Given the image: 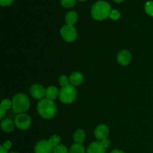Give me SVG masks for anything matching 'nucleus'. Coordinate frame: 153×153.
<instances>
[{
  "instance_id": "obj_1",
  "label": "nucleus",
  "mask_w": 153,
  "mask_h": 153,
  "mask_svg": "<svg viewBox=\"0 0 153 153\" xmlns=\"http://www.w3.org/2000/svg\"><path fill=\"white\" fill-rule=\"evenodd\" d=\"M111 5L107 1L100 0L93 4L91 7V15L97 20H103L110 16Z\"/></svg>"
},
{
  "instance_id": "obj_2",
  "label": "nucleus",
  "mask_w": 153,
  "mask_h": 153,
  "mask_svg": "<svg viewBox=\"0 0 153 153\" xmlns=\"http://www.w3.org/2000/svg\"><path fill=\"white\" fill-rule=\"evenodd\" d=\"M37 111L44 119H52L57 113V108L52 100L43 99L37 104Z\"/></svg>"
},
{
  "instance_id": "obj_3",
  "label": "nucleus",
  "mask_w": 153,
  "mask_h": 153,
  "mask_svg": "<svg viewBox=\"0 0 153 153\" xmlns=\"http://www.w3.org/2000/svg\"><path fill=\"white\" fill-rule=\"evenodd\" d=\"M30 106V101L28 97L24 94H17L12 100V108L16 113H24Z\"/></svg>"
},
{
  "instance_id": "obj_4",
  "label": "nucleus",
  "mask_w": 153,
  "mask_h": 153,
  "mask_svg": "<svg viewBox=\"0 0 153 153\" xmlns=\"http://www.w3.org/2000/svg\"><path fill=\"white\" fill-rule=\"evenodd\" d=\"M77 96L75 87L70 85L66 87H63L59 91V99L64 104H70L76 100Z\"/></svg>"
},
{
  "instance_id": "obj_5",
  "label": "nucleus",
  "mask_w": 153,
  "mask_h": 153,
  "mask_svg": "<svg viewBox=\"0 0 153 153\" xmlns=\"http://www.w3.org/2000/svg\"><path fill=\"white\" fill-rule=\"evenodd\" d=\"M60 33H61V35L63 39L69 43L75 41L78 36L76 28L73 25H70L67 24H66L61 28Z\"/></svg>"
},
{
  "instance_id": "obj_6",
  "label": "nucleus",
  "mask_w": 153,
  "mask_h": 153,
  "mask_svg": "<svg viewBox=\"0 0 153 153\" xmlns=\"http://www.w3.org/2000/svg\"><path fill=\"white\" fill-rule=\"evenodd\" d=\"M14 123L19 129L26 130L31 126V118L28 114L25 113L19 114L15 117Z\"/></svg>"
},
{
  "instance_id": "obj_7",
  "label": "nucleus",
  "mask_w": 153,
  "mask_h": 153,
  "mask_svg": "<svg viewBox=\"0 0 153 153\" xmlns=\"http://www.w3.org/2000/svg\"><path fill=\"white\" fill-rule=\"evenodd\" d=\"M54 147L49 143V140H42L36 144L34 153H53Z\"/></svg>"
},
{
  "instance_id": "obj_8",
  "label": "nucleus",
  "mask_w": 153,
  "mask_h": 153,
  "mask_svg": "<svg viewBox=\"0 0 153 153\" xmlns=\"http://www.w3.org/2000/svg\"><path fill=\"white\" fill-rule=\"evenodd\" d=\"M30 94L33 98L41 100L44 96H46V89L41 85L34 84L30 88Z\"/></svg>"
},
{
  "instance_id": "obj_9",
  "label": "nucleus",
  "mask_w": 153,
  "mask_h": 153,
  "mask_svg": "<svg viewBox=\"0 0 153 153\" xmlns=\"http://www.w3.org/2000/svg\"><path fill=\"white\" fill-rule=\"evenodd\" d=\"M109 134V129L108 128L107 126L104 125V124H101L99 125L96 128L95 131H94V134L95 137L99 140H104V139L108 138V136Z\"/></svg>"
},
{
  "instance_id": "obj_10",
  "label": "nucleus",
  "mask_w": 153,
  "mask_h": 153,
  "mask_svg": "<svg viewBox=\"0 0 153 153\" xmlns=\"http://www.w3.org/2000/svg\"><path fill=\"white\" fill-rule=\"evenodd\" d=\"M131 54L128 50H122L117 55V61L120 65L126 66L131 62Z\"/></svg>"
},
{
  "instance_id": "obj_11",
  "label": "nucleus",
  "mask_w": 153,
  "mask_h": 153,
  "mask_svg": "<svg viewBox=\"0 0 153 153\" xmlns=\"http://www.w3.org/2000/svg\"><path fill=\"white\" fill-rule=\"evenodd\" d=\"M106 148L101 141L93 142L87 149V153H105Z\"/></svg>"
},
{
  "instance_id": "obj_12",
  "label": "nucleus",
  "mask_w": 153,
  "mask_h": 153,
  "mask_svg": "<svg viewBox=\"0 0 153 153\" xmlns=\"http://www.w3.org/2000/svg\"><path fill=\"white\" fill-rule=\"evenodd\" d=\"M69 79H70V85H73V87H76L79 86V85H80L82 83L84 76L82 75V73H81L80 72L76 71L73 72V73H72L70 74Z\"/></svg>"
},
{
  "instance_id": "obj_13",
  "label": "nucleus",
  "mask_w": 153,
  "mask_h": 153,
  "mask_svg": "<svg viewBox=\"0 0 153 153\" xmlns=\"http://www.w3.org/2000/svg\"><path fill=\"white\" fill-rule=\"evenodd\" d=\"M59 97V91L55 86H49L46 89V97L49 100H52Z\"/></svg>"
},
{
  "instance_id": "obj_14",
  "label": "nucleus",
  "mask_w": 153,
  "mask_h": 153,
  "mask_svg": "<svg viewBox=\"0 0 153 153\" xmlns=\"http://www.w3.org/2000/svg\"><path fill=\"white\" fill-rule=\"evenodd\" d=\"M78 20V14L74 10H70L66 13L65 21L67 25H73Z\"/></svg>"
},
{
  "instance_id": "obj_15",
  "label": "nucleus",
  "mask_w": 153,
  "mask_h": 153,
  "mask_svg": "<svg viewBox=\"0 0 153 153\" xmlns=\"http://www.w3.org/2000/svg\"><path fill=\"white\" fill-rule=\"evenodd\" d=\"M1 128L5 132H11L14 129V123L10 119H4L1 123Z\"/></svg>"
},
{
  "instance_id": "obj_16",
  "label": "nucleus",
  "mask_w": 153,
  "mask_h": 153,
  "mask_svg": "<svg viewBox=\"0 0 153 153\" xmlns=\"http://www.w3.org/2000/svg\"><path fill=\"white\" fill-rule=\"evenodd\" d=\"M85 137H86V134L84 130L82 129H77L75 131L74 134H73V140H74L75 143H82L85 141Z\"/></svg>"
},
{
  "instance_id": "obj_17",
  "label": "nucleus",
  "mask_w": 153,
  "mask_h": 153,
  "mask_svg": "<svg viewBox=\"0 0 153 153\" xmlns=\"http://www.w3.org/2000/svg\"><path fill=\"white\" fill-rule=\"evenodd\" d=\"M85 148L82 143H75L72 145L69 150V153H85Z\"/></svg>"
},
{
  "instance_id": "obj_18",
  "label": "nucleus",
  "mask_w": 153,
  "mask_h": 153,
  "mask_svg": "<svg viewBox=\"0 0 153 153\" xmlns=\"http://www.w3.org/2000/svg\"><path fill=\"white\" fill-rule=\"evenodd\" d=\"M61 137H60L59 135H58V134H54V135H52V137L49 139V143H50L53 147L58 146V145L60 144V143H61Z\"/></svg>"
},
{
  "instance_id": "obj_19",
  "label": "nucleus",
  "mask_w": 153,
  "mask_h": 153,
  "mask_svg": "<svg viewBox=\"0 0 153 153\" xmlns=\"http://www.w3.org/2000/svg\"><path fill=\"white\" fill-rule=\"evenodd\" d=\"M11 107L12 102L10 101V100H8V99H4V100H3L2 102H1V105H0V109L6 111L7 110H9Z\"/></svg>"
},
{
  "instance_id": "obj_20",
  "label": "nucleus",
  "mask_w": 153,
  "mask_h": 153,
  "mask_svg": "<svg viewBox=\"0 0 153 153\" xmlns=\"http://www.w3.org/2000/svg\"><path fill=\"white\" fill-rule=\"evenodd\" d=\"M58 82H59L60 85L61 87H66L67 85H70V79L67 77V76H64V75H62L59 77V79H58Z\"/></svg>"
},
{
  "instance_id": "obj_21",
  "label": "nucleus",
  "mask_w": 153,
  "mask_h": 153,
  "mask_svg": "<svg viewBox=\"0 0 153 153\" xmlns=\"http://www.w3.org/2000/svg\"><path fill=\"white\" fill-rule=\"evenodd\" d=\"M145 11L149 16H153V1H148L145 4Z\"/></svg>"
},
{
  "instance_id": "obj_22",
  "label": "nucleus",
  "mask_w": 153,
  "mask_h": 153,
  "mask_svg": "<svg viewBox=\"0 0 153 153\" xmlns=\"http://www.w3.org/2000/svg\"><path fill=\"white\" fill-rule=\"evenodd\" d=\"M53 153H69L67 148L64 145L59 144L53 149Z\"/></svg>"
},
{
  "instance_id": "obj_23",
  "label": "nucleus",
  "mask_w": 153,
  "mask_h": 153,
  "mask_svg": "<svg viewBox=\"0 0 153 153\" xmlns=\"http://www.w3.org/2000/svg\"><path fill=\"white\" fill-rule=\"evenodd\" d=\"M61 5L66 8L73 7L76 4V0H61Z\"/></svg>"
},
{
  "instance_id": "obj_24",
  "label": "nucleus",
  "mask_w": 153,
  "mask_h": 153,
  "mask_svg": "<svg viewBox=\"0 0 153 153\" xmlns=\"http://www.w3.org/2000/svg\"><path fill=\"white\" fill-rule=\"evenodd\" d=\"M109 17L111 19H113V20H117V19L120 17V13L117 10H116V9L111 10Z\"/></svg>"
},
{
  "instance_id": "obj_25",
  "label": "nucleus",
  "mask_w": 153,
  "mask_h": 153,
  "mask_svg": "<svg viewBox=\"0 0 153 153\" xmlns=\"http://www.w3.org/2000/svg\"><path fill=\"white\" fill-rule=\"evenodd\" d=\"M13 0H0V4L1 6H7L11 4Z\"/></svg>"
},
{
  "instance_id": "obj_26",
  "label": "nucleus",
  "mask_w": 153,
  "mask_h": 153,
  "mask_svg": "<svg viewBox=\"0 0 153 153\" xmlns=\"http://www.w3.org/2000/svg\"><path fill=\"white\" fill-rule=\"evenodd\" d=\"M101 142L102 143L103 146H104L105 148H108L111 145V140H109L108 138L104 139V140H101Z\"/></svg>"
},
{
  "instance_id": "obj_27",
  "label": "nucleus",
  "mask_w": 153,
  "mask_h": 153,
  "mask_svg": "<svg viewBox=\"0 0 153 153\" xmlns=\"http://www.w3.org/2000/svg\"><path fill=\"white\" fill-rule=\"evenodd\" d=\"M3 146H4V148H6L7 149H10V147L12 146L11 142H10V140H6V141L3 143Z\"/></svg>"
},
{
  "instance_id": "obj_28",
  "label": "nucleus",
  "mask_w": 153,
  "mask_h": 153,
  "mask_svg": "<svg viewBox=\"0 0 153 153\" xmlns=\"http://www.w3.org/2000/svg\"><path fill=\"white\" fill-rule=\"evenodd\" d=\"M7 150H8V149L4 148V146H3V145L0 146V153H7Z\"/></svg>"
},
{
  "instance_id": "obj_29",
  "label": "nucleus",
  "mask_w": 153,
  "mask_h": 153,
  "mask_svg": "<svg viewBox=\"0 0 153 153\" xmlns=\"http://www.w3.org/2000/svg\"><path fill=\"white\" fill-rule=\"evenodd\" d=\"M111 153H125V152H123V151L121 150H118V149H114V150L112 151Z\"/></svg>"
},
{
  "instance_id": "obj_30",
  "label": "nucleus",
  "mask_w": 153,
  "mask_h": 153,
  "mask_svg": "<svg viewBox=\"0 0 153 153\" xmlns=\"http://www.w3.org/2000/svg\"><path fill=\"white\" fill-rule=\"evenodd\" d=\"M113 1H114L115 2H117V3H120V2H122L123 1H124V0H113Z\"/></svg>"
},
{
  "instance_id": "obj_31",
  "label": "nucleus",
  "mask_w": 153,
  "mask_h": 153,
  "mask_svg": "<svg viewBox=\"0 0 153 153\" xmlns=\"http://www.w3.org/2000/svg\"><path fill=\"white\" fill-rule=\"evenodd\" d=\"M10 153H18V152H11Z\"/></svg>"
},
{
  "instance_id": "obj_32",
  "label": "nucleus",
  "mask_w": 153,
  "mask_h": 153,
  "mask_svg": "<svg viewBox=\"0 0 153 153\" xmlns=\"http://www.w3.org/2000/svg\"><path fill=\"white\" fill-rule=\"evenodd\" d=\"M79 1H85V0H79Z\"/></svg>"
}]
</instances>
